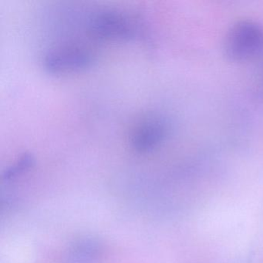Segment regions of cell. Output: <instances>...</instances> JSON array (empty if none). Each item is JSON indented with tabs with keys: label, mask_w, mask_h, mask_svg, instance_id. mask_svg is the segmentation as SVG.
Masks as SVG:
<instances>
[{
	"label": "cell",
	"mask_w": 263,
	"mask_h": 263,
	"mask_svg": "<svg viewBox=\"0 0 263 263\" xmlns=\"http://www.w3.org/2000/svg\"><path fill=\"white\" fill-rule=\"evenodd\" d=\"M90 33L104 40L132 41L140 34V24L136 18L121 10L107 9L93 13L89 18Z\"/></svg>",
	"instance_id": "cell-1"
},
{
	"label": "cell",
	"mask_w": 263,
	"mask_h": 263,
	"mask_svg": "<svg viewBox=\"0 0 263 263\" xmlns=\"http://www.w3.org/2000/svg\"><path fill=\"white\" fill-rule=\"evenodd\" d=\"M262 50L263 29L252 21L237 23L228 33L226 52L232 61L252 59Z\"/></svg>",
	"instance_id": "cell-2"
},
{
	"label": "cell",
	"mask_w": 263,
	"mask_h": 263,
	"mask_svg": "<svg viewBox=\"0 0 263 263\" xmlns=\"http://www.w3.org/2000/svg\"><path fill=\"white\" fill-rule=\"evenodd\" d=\"M95 63V55L90 50L78 47L54 49L47 52L42 60L43 67L50 73L84 71Z\"/></svg>",
	"instance_id": "cell-3"
},
{
	"label": "cell",
	"mask_w": 263,
	"mask_h": 263,
	"mask_svg": "<svg viewBox=\"0 0 263 263\" xmlns=\"http://www.w3.org/2000/svg\"><path fill=\"white\" fill-rule=\"evenodd\" d=\"M169 124L162 115L152 114L142 118L130 134V146L139 153H147L159 147L168 135Z\"/></svg>",
	"instance_id": "cell-4"
},
{
	"label": "cell",
	"mask_w": 263,
	"mask_h": 263,
	"mask_svg": "<svg viewBox=\"0 0 263 263\" xmlns=\"http://www.w3.org/2000/svg\"><path fill=\"white\" fill-rule=\"evenodd\" d=\"M98 244L93 240L86 239L75 245L72 249V261L74 263H88L98 253Z\"/></svg>",
	"instance_id": "cell-5"
},
{
	"label": "cell",
	"mask_w": 263,
	"mask_h": 263,
	"mask_svg": "<svg viewBox=\"0 0 263 263\" xmlns=\"http://www.w3.org/2000/svg\"><path fill=\"white\" fill-rule=\"evenodd\" d=\"M35 163V158L30 153H24L13 163L11 166L7 167L3 174V179L10 181L14 179L19 175L28 171L33 167Z\"/></svg>",
	"instance_id": "cell-6"
}]
</instances>
